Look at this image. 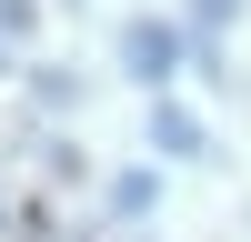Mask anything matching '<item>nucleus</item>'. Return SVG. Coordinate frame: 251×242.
<instances>
[{
    "label": "nucleus",
    "instance_id": "3",
    "mask_svg": "<svg viewBox=\"0 0 251 242\" xmlns=\"http://www.w3.org/2000/svg\"><path fill=\"white\" fill-rule=\"evenodd\" d=\"M10 30H30V0H0V40Z\"/></svg>",
    "mask_w": 251,
    "mask_h": 242
},
{
    "label": "nucleus",
    "instance_id": "1",
    "mask_svg": "<svg viewBox=\"0 0 251 242\" xmlns=\"http://www.w3.org/2000/svg\"><path fill=\"white\" fill-rule=\"evenodd\" d=\"M121 60H131L141 81H171V60H181V40H171V30H131V40H121Z\"/></svg>",
    "mask_w": 251,
    "mask_h": 242
},
{
    "label": "nucleus",
    "instance_id": "2",
    "mask_svg": "<svg viewBox=\"0 0 251 242\" xmlns=\"http://www.w3.org/2000/svg\"><path fill=\"white\" fill-rule=\"evenodd\" d=\"M161 151H211V141H201L191 111H161Z\"/></svg>",
    "mask_w": 251,
    "mask_h": 242
}]
</instances>
